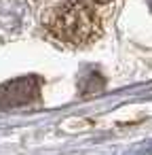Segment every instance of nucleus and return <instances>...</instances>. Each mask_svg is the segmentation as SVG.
Returning a JSON list of instances; mask_svg holds the SVG:
<instances>
[{
	"label": "nucleus",
	"mask_w": 152,
	"mask_h": 155,
	"mask_svg": "<svg viewBox=\"0 0 152 155\" xmlns=\"http://www.w3.org/2000/svg\"><path fill=\"white\" fill-rule=\"evenodd\" d=\"M49 34L66 45L85 47L101 36V19L95 9L82 0H64L45 13L42 19Z\"/></svg>",
	"instance_id": "f257e3e1"
},
{
	"label": "nucleus",
	"mask_w": 152,
	"mask_h": 155,
	"mask_svg": "<svg viewBox=\"0 0 152 155\" xmlns=\"http://www.w3.org/2000/svg\"><path fill=\"white\" fill-rule=\"evenodd\" d=\"M82 2H87V5H91V7H106V5L112 2V0H82Z\"/></svg>",
	"instance_id": "f03ea898"
}]
</instances>
